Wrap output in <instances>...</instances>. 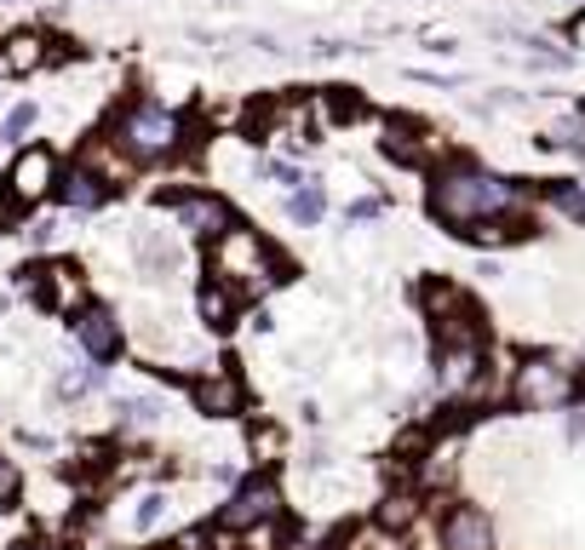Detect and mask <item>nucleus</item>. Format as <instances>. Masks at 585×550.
Here are the masks:
<instances>
[{"label":"nucleus","mask_w":585,"mask_h":550,"mask_svg":"<svg viewBox=\"0 0 585 550\" xmlns=\"http://www.w3.org/2000/svg\"><path fill=\"white\" fill-rule=\"evenodd\" d=\"M517 213H529V190L488 167H471V161L442 167L431 183V218H442L454 235H466L471 223H494V218H517Z\"/></svg>","instance_id":"f257e3e1"},{"label":"nucleus","mask_w":585,"mask_h":550,"mask_svg":"<svg viewBox=\"0 0 585 550\" xmlns=\"http://www.w3.org/2000/svg\"><path fill=\"white\" fill-rule=\"evenodd\" d=\"M207 270H213V281H225V287H230L241 304H247V298H265L276 281H281V264H276V253H270V241L258 235V230H241V223H230V230L213 241Z\"/></svg>","instance_id":"f03ea898"},{"label":"nucleus","mask_w":585,"mask_h":550,"mask_svg":"<svg viewBox=\"0 0 585 550\" xmlns=\"http://www.w3.org/2000/svg\"><path fill=\"white\" fill-rule=\"evenodd\" d=\"M178 138H185V127H178V115L161 110V104H132L115 120V144L132 161H167L178 150Z\"/></svg>","instance_id":"7ed1b4c3"},{"label":"nucleus","mask_w":585,"mask_h":550,"mask_svg":"<svg viewBox=\"0 0 585 550\" xmlns=\"http://www.w3.org/2000/svg\"><path fill=\"white\" fill-rule=\"evenodd\" d=\"M511 401L522 413H551V407H574V373L551 356H534L511 373Z\"/></svg>","instance_id":"20e7f679"},{"label":"nucleus","mask_w":585,"mask_h":550,"mask_svg":"<svg viewBox=\"0 0 585 550\" xmlns=\"http://www.w3.org/2000/svg\"><path fill=\"white\" fill-rule=\"evenodd\" d=\"M276 516H281V494H276L270 476L241 482L236 494L218 504V527H225V534H253V527H276Z\"/></svg>","instance_id":"39448f33"},{"label":"nucleus","mask_w":585,"mask_h":550,"mask_svg":"<svg viewBox=\"0 0 585 550\" xmlns=\"http://www.w3.org/2000/svg\"><path fill=\"white\" fill-rule=\"evenodd\" d=\"M161 207L178 218V230H190L201 241H218L230 230V207L207 190H173V195H161Z\"/></svg>","instance_id":"423d86ee"},{"label":"nucleus","mask_w":585,"mask_h":550,"mask_svg":"<svg viewBox=\"0 0 585 550\" xmlns=\"http://www.w3.org/2000/svg\"><path fill=\"white\" fill-rule=\"evenodd\" d=\"M69 328H75V344H80V350H87L92 361L120 356V321L104 310V304H80Z\"/></svg>","instance_id":"0eeeda50"},{"label":"nucleus","mask_w":585,"mask_h":550,"mask_svg":"<svg viewBox=\"0 0 585 550\" xmlns=\"http://www.w3.org/2000/svg\"><path fill=\"white\" fill-rule=\"evenodd\" d=\"M29 298L40 304V310H75L80 304V270H69V264H47V270H29L24 276Z\"/></svg>","instance_id":"6e6552de"},{"label":"nucleus","mask_w":585,"mask_h":550,"mask_svg":"<svg viewBox=\"0 0 585 550\" xmlns=\"http://www.w3.org/2000/svg\"><path fill=\"white\" fill-rule=\"evenodd\" d=\"M442 550H494V522L476 504H448L442 516Z\"/></svg>","instance_id":"1a4fd4ad"},{"label":"nucleus","mask_w":585,"mask_h":550,"mask_svg":"<svg viewBox=\"0 0 585 550\" xmlns=\"http://www.w3.org/2000/svg\"><path fill=\"white\" fill-rule=\"evenodd\" d=\"M58 183V155L52 150H24L12 161V201H40Z\"/></svg>","instance_id":"9d476101"},{"label":"nucleus","mask_w":585,"mask_h":550,"mask_svg":"<svg viewBox=\"0 0 585 550\" xmlns=\"http://www.w3.org/2000/svg\"><path fill=\"white\" fill-rule=\"evenodd\" d=\"M190 396H195V407H201L207 419L241 413V379L230 373V367H213V373H201V379L190 384Z\"/></svg>","instance_id":"9b49d317"},{"label":"nucleus","mask_w":585,"mask_h":550,"mask_svg":"<svg viewBox=\"0 0 585 550\" xmlns=\"http://www.w3.org/2000/svg\"><path fill=\"white\" fill-rule=\"evenodd\" d=\"M80 167L92 178H104V190H120V183L132 178V155L115 144V138H87V150H80Z\"/></svg>","instance_id":"f8f14e48"},{"label":"nucleus","mask_w":585,"mask_h":550,"mask_svg":"<svg viewBox=\"0 0 585 550\" xmlns=\"http://www.w3.org/2000/svg\"><path fill=\"white\" fill-rule=\"evenodd\" d=\"M52 57V40L47 35H35V29H17V35H7V47H0V69L7 75H29V69H40Z\"/></svg>","instance_id":"ddd939ff"},{"label":"nucleus","mask_w":585,"mask_h":550,"mask_svg":"<svg viewBox=\"0 0 585 550\" xmlns=\"http://www.w3.org/2000/svg\"><path fill=\"white\" fill-rule=\"evenodd\" d=\"M115 424H120V436L155 431V424H167V401L161 396H120L115 401Z\"/></svg>","instance_id":"4468645a"},{"label":"nucleus","mask_w":585,"mask_h":550,"mask_svg":"<svg viewBox=\"0 0 585 550\" xmlns=\"http://www.w3.org/2000/svg\"><path fill=\"white\" fill-rule=\"evenodd\" d=\"M195 310H201V321H207L213 333H225V328H236V316H241V298L225 287V281H207V287L195 293Z\"/></svg>","instance_id":"2eb2a0df"},{"label":"nucleus","mask_w":585,"mask_h":550,"mask_svg":"<svg viewBox=\"0 0 585 550\" xmlns=\"http://www.w3.org/2000/svg\"><path fill=\"white\" fill-rule=\"evenodd\" d=\"M58 183H64V207H75V213H92L98 201L110 195V190H104V178H92L87 167H80V161H75V172H69V178H58Z\"/></svg>","instance_id":"dca6fc26"},{"label":"nucleus","mask_w":585,"mask_h":550,"mask_svg":"<svg viewBox=\"0 0 585 550\" xmlns=\"http://www.w3.org/2000/svg\"><path fill=\"white\" fill-rule=\"evenodd\" d=\"M321 213H328V190H321L316 178H305V183H298V190L288 195V218L310 230V223H321Z\"/></svg>","instance_id":"f3484780"},{"label":"nucleus","mask_w":585,"mask_h":550,"mask_svg":"<svg viewBox=\"0 0 585 550\" xmlns=\"http://www.w3.org/2000/svg\"><path fill=\"white\" fill-rule=\"evenodd\" d=\"M539 201H546L551 213H562V218L585 223V178H557V183H551V190L539 195Z\"/></svg>","instance_id":"a211bd4d"},{"label":"nucleus","mask_w":585,"mask_h":550,"mask_svg":"<svg viewBox=\"0 0 585 550\" xmlns=\"http://www.w3.org/2000/svg\"><path fill=\"white\" fill-rule=\"evenodd\" d=\"M414 516H419V499L414 494H385L379 499V527H385V534H402V527H414Z\"/></svg>","instance_id":"6ab92c4d"},{"label":"nucleus","mask_w":585,"mask_h":550,"mask_svg":"<svg viewBox=\"0 0 585 550\" xmlns=\"http://www.w3.org/2000/svg\"><path fill=\"white\" fill-rule=\"evenodd\" d=\"M98 384H104V367H64V373H58V401H80V396H92Z\"/></svg>","instance_id":"aec40b11"},{"label":"nucleus","mask_w":585,"mask_h":550,"mask_svg":"<svg viewBox=\"0 0 585 550\" xmlns=\"http://www.w3.org/2000/svg\"><path fill=\"white\" fill-rule=\"evenodd\" d=\"M419 482H425V487L454 482V442H442V447H431V453L419 459Z\"/></svg>","instance_id":"412c9836"},{"label":"nucleus","mask_w":585,"mask_h":550,"mask_svg":"<svg viewBox=\"0 0 585 550\" xmlns=\"http://www.w3.org/2000/svg\"><path fill=\"white\" fill-rule=\"evenodd\" d=\"M161 522H167V494H144L132 504V527H138V534H155Z\"/></svg>","instance_id":"4be33fe9"},{"label":"nucleus","mask_w":585,"mask_h":550,"mask_svg":"<svg viewBox=\"0 0 585 550\" xmlns=\"http://www.w3.org/2000/svg\"><path fill=\"white\" fill-rule=\"evenodd\" d=\"M321 115H328V120H356L361 115V98L351 92V87H333L328 98H321V104H316Z\"/></svg>","instance_id":"5701e85b"},{"label":"nucleus","mask_w":585,"mask_h":550,"mask_svg":"<svg viewBox=\"0 0 585 550\" xmlns=\"http://www.w3.org/2000/svg\"><path fill=\"white\" fill-rule=\"evenodd\" d=\"M58 235H64V218H35L29 223V247H58Z\"/></svg>","instance_id":"b1692460"},{"label":"nucleus","mask_w":585,"mask_h":550,"mask_svg":"<svg viewBox=\"0 0 585 550\" xmlns=\"http://www.w3.org/2000/svg\"><path fill=\"white\" fill-rule=\"evenodd\" d=\"M253 453H281V431H276V424H253Z\"/></svg>","instance_id":"393cba45"},{"label":"nucleus","mask_w":585,"mask_h":550,"mask_svg":"<svg viewBox=\"0 0 585 550\" xmlns=\"http://www.w3.org/2000/svg\"><path fill=\"white\" fill-rule=\"evenodd\" d=\"M379 213H385V201H379V195H361V201H351V223H368V218H379Z\"/></svg>","instance_id":"a878e982"},{"label":"nucleus","mask_w":585,"mask_h":550,"mask_svg":"<svg viewBox=\"0 0 585 550\" xmlns=\"http://www.w3.org/2000/svg\"><path fill=\"white\" fill-rule=\"evenodd\" d=\"M17 499V471H12V459L0 453V504H12Z\"/></svg>","instance_id":"bb28decb"},{"label":"nucleus","mask_w":585,"mask_h":550,"mask_svg":"<svg viewBox=\"0 0 585 550\" xmlns=\"http://www.w3.org/2000/svg\"><path fill=\"white\" fill-rule=\"evenodd\" d=\"M562 35H569V47H580V52H585V7L569 17V24H562Z\"/></svg>","instance_id":"cd10ccee"},{"label":"nucleus","mask_w":585,"mask_h":550,"mask_svg":"<svg viewBox=\"0 0 585 550\" xmlns=\"http://www.w3.org/2000/svg\"><path fill=\"white\" fill-rule=\"evenodd\" d=\"M29 120H35V110H29V104H17V110L7 115V132H24V127H29Z\"/></svg>","instance_id":"c85d7f7f"},{"label":"nucleus","mask_w":585,"mask_h":550,"mask_svg":"<svg viewBox=\"0 0 585 550\" xmlns=\"http://www.w3.org/2000/svg\"><path fill=\"white\" fill-rule=\"evenodd\" d=\"M562 431H569V442L585 436V413H580V407H569V424H562Z\"/></svg>","instance_id":"c756f323"},{"label":"nucleus","mask_w":585,"mask_h":550,"mask_svg":"<svg viewBox=\"0 0 585 550\" xmlns=\"http://www.w3.org/2000/svg\"><path fill=\"white\" fill-rule=\"evenodd\" d=\"M276 550H316V539L310 534H293V539H281Z\"/></svg>","instance_id":"7c9ffc66"},{"label":"nucleus","mask_w":585,"mask_h":550,"mask_svg":"<svg viewBox=\"0 0 585 550\" xmlns=\"http://www.w3.org/2000/svg\"><path fill=\"white\" fill-rule=\"evenodd\" d=\"M12 550H52V545H40V539H24V545H12Z\"/></svg>","instance_id":"2f4dec72"},{"label":"nucleus","mask_w":585,"mask_h":550,"mask_svg":"<svg viewBox=\"0 0 585 550\" xmlns=\"http://www.w3.org/2000/svg\"><path fill=\"white\" fill-rule=\"evenodd\" d=\"M569 7H574V12H580V7H585V0H569Z\"/></svg>","instance_id":"473e14b6"},{"label":"nucleus","mask_w":585,"mask_h":550,"mask_svg":"<svg viewBox=\"0 0 585 550\" xmlns=\"http://www.w3.org/2000/svg\"><path fill=\"white\" fill-rule=\"evenodd\" d=\"M580 115H585V104H580Z\"/></svg>","instance_id":"72a5a7b5"}]
</instances>
